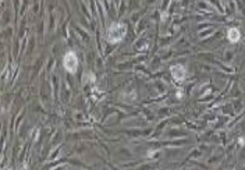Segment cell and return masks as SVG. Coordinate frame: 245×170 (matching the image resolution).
<instances>
[{
	"instance_id": "obj_1",
	"label": "cell",
	"mask_w": 245,
	"mask_h": 170,
	"mask_svg": "<svg viewBox=\"0 0 245 170\" xmlns=\"http://www.w3.org/2000/svg\"><path fill=\"white\" fill-rule=\"evenodd\" d=\"M127 33V27L123 22H114L110 25L109 32H107V39L110 43H118L124 39Z\"/></svg>"
},
{
	"instance_id": "obj_2",
	"label": "cell",
	"mask_w": 245,
	"mask_h": 170,
	"mask_svg": "<svg viewBox=\"0 0 245 170\" xmlns=\"http://www.w3.org/2000/svg\"><path fill=\"white\" fill-rule=\"evenodd\" d=\"M63 64H64V68L68 73L74 74L77 71V68H78V57H77V55L74 52L66 53V56L63 59Z\"/></svg>"
},
{
	"instance_id": "obj_3",
	"label": "cell",
	"mask_w": 245,
	"mask_h": 170,
	"mask_svg": "<svg viewBox=\"0 0 245 170\" xmlns=\"http://www.w3.org/2000/svg\"><path fill=\"white\" fill-rule=\"evenodd\" d=\"M170 71H171V75H173V78L176 79V81H178V82L184 81L185 74H187L184 66H181V64H176V66H173L171 68H170Z\"/></svg>"
},
{
	"instance_id": "obj_4",
	"label": "cell",
	"mask_w": 245,
	"mask_h": 170,
	"mask_svg": "<svg viewBox=\"0 0 245 170\" xmlns=\"http://www.w3.org/2000/svg\"><path fill=\"white\" fill-rule=\"evenodd\" d=\"M227 38H228L231 42H237V41L239 39V31L235 29V28L228 29V32H227Z\"/></svg>"
},
{
	"instance_id": "obj_5",
	"label": "cell",
	"mask_w": 245,
	"mask_h": 170,
	"mask_svg": "<svg viewBox=\"0 0 245 170\" xmlns=\"http://www.w3.org/2000/svg\"><path fill=\"white\" fill-rule=\"evenodd\" d=\"M84 82H95V75L91 71H85L84 74Z\"/></svg>"
},
{
	"instance_id": "obj_6",
	"label": "cell",
	"mask_w": 245,
	"mask_h": 170,
	"mask_svg": "<svg viewBox=\"0 0 245 170\" xmlns=\"http://www.w3.org/2000/svg\"><path fill=\"white\" fill-rule=\"evenodd\" d=\"M7 170H11V169H7Z\"/></svg>"
}]
</instances>
